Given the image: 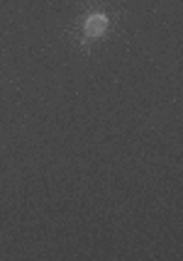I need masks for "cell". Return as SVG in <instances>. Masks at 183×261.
Wrapping results in <instances>:
<instances>
[{
    "mask_svg": "<svg viewBox=\"0 0 183 261\" xmlns=\"http://www.w3.org/2000/svg\"><path fill=\"white\" fill-rule=\"evenodd\" d=\"M108 17H105L103 12H93V15H88L86 17V22H83V32H86V37H91V39H95V37H103L105 32H108Z\"/></svg>",
    "mask_w": 183,
    "mask_h": 261,
    "instance_id": "cell-1",
    "label": "cell"
}]
</instances>
